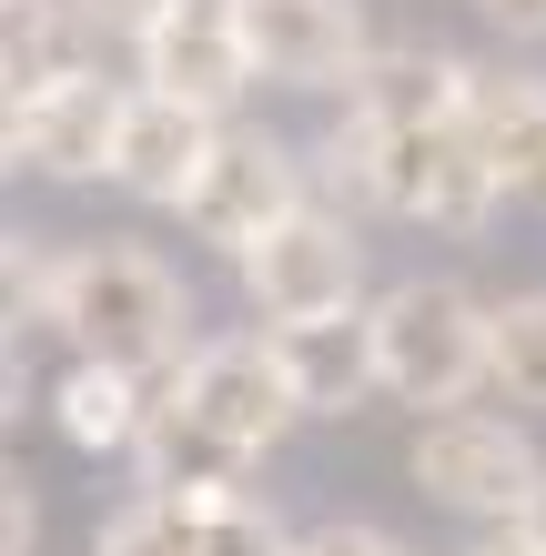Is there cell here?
Returning a JSON list of instances; mask_svg holds the SVG:
<instances>
[{"label":"cell","mask_w":546,"mask_h":556,"mask_svg":"<svg viewBox=\"0 0 546 556\" xmlns=\"http://www.w3.org/2000/svg\"><path fill=\"white\" fill-rule=\"evenodd\" d=\"M51 324H61L81 354H102V365H132V375L182 384L192 293H182V274L163 264V253H142V243H81V253H61Z\"/></svg>","instance_id":"obj_1"},{"label":"cell","mask_w":546,"mask_h":556,"mask_svg":"<svg viewBox=\"0 0 546 556\" xmlns=\"http://www.w3.org/2000/svg\"><path fill=\"white\" fill-rule=\"evenodd\" d=\"M374 365L384 395L405 405H466L475 384H496V304H475L456 274H415L395 293H374Z\"/></svg>","instance_id":"obj_2"},{"label":"cell","mask_w":546,"mask_h":556,"mask_svg":"<svg viewBox=\"0 0 546 556\" xmlns=\"http://www.w3.org/2000/svg\"><path fill=\"white\" fill-rule=\"evenodd\" d=\"M365 132H374V203L395 213V223L475 233V223L506 203L496 162H486V142H475L466 122H415V132H384V122H365Z\"/></svg>","instance_id":"obj_3"},{"label":"cell","mask_w":546,"mask_h":556,"mask_svg":"<svg viewBox=\"0 0 546 556\" xmlns=\"http://www.w3.org/2000/svg\"><path fill=\"white\" fill-rule=\"evenodd\" d=\"M536 476L546 466H536L526 425H506V415L445 405V415H426V435H415V485H426L435 506H456V516H506V527H517Z\"/></svg>","instance_id":"obj_4"},{"label":"cell","mask_w":546,"mask_h":556,"mask_svg":"<svg viewBox=\"0 0 546 556\" xmlns=\"http://www.w3.org/2000/svg\"><path fill=\"white\" fill-rule=\"evenodd\" d=\"M243 293L264 324H314V314H355L365 293V243L344 213H283L264 243L243 253Z\"/></svg>","instance_id":"obj_5"},{"label":"cell","mask_w":546,"mask_h":556,"mask_svg":"<svg viewBox=\"0 0 546 556\" xmlns=\"http://www.w3.org/2000/svg\"><path fill=\"white\" fill-rule=\"evenodd\" d=\"M173 213H182L203 243H223V253L243 264V253L264 243L283 213H304V162L283 152L274 132H223V142H213V162L192 173V192H182Z\"/></svg>","instance_id":"obj_6"},{"label":"cell","mask_w":546,"mask_h":556,"mask_svg":"<svg viewBox=\"0 0 546 556\" xmlns=\"http://www.w3.org/2000/svg\"><path fill=\"white\" fill-rule=\"evenodd\" d=\"M173 395L192 415H213L223 435H243L253 455L283 445V435H294V415H304V384H294V365H283L274 334H213V344H192Z\"/></svg>","instance_id":"obj_7"},{"label":"cell","mask_w":546,"mask_h":556,"mask_svg":"<svg viewBox=\"0 0 546 556\" xmlns=\"http://www.w3.org/2000/svg\"><path fill=\"white\" fill-rule=\"evenodd\" d=\"M122 112H132V91L91 81V72H51L11 91V162H30V173L51 182H112V152H122Z\"/></svg>","instance_id":"obj_8"},{"label":"cell","mask_w":546,"mask_h":556,"mask_svg":"<svg viewBox=\"0 0 546 556\" xmlns=\"http://www.w3.org/2000/svg\"><path fill=\"white\" fill-rule=\"evenodd\" d=\"M233 21L253 72L283 91H355V72L374 61L355 0H233Z\"/></svg>","instance_id":"obj_9"},{"label":"cell","mask_w":546,"mask_h":556,"mask_svg":"<svg viewBox=\"0 0 546 556\" xmlns=\"http://www.w3.org/2000/svg\"><path fill=\"white\" fill-rule=\"evenodd\" d=\"M142 81L152 91H182V102H203V112H233L253 81V51H243V21H233V0H173L163 21L142 30Z\"/></svg>","instance_id":"obj_10"},{"label":"cell","mask_w":546,"mask_h":556,"mask_svg":"<svg viewBox=\"0 0 546 556\" xmlns=\"http://www.w3.org/2000/svg\"><path fill=\"white\" fill-rule=\"evenodd\" d=\"M223 142V112L203 102H182V91H132V112H122V152H112V182L122 192H142V203H182L192 173L213 162Z\"/></svg>","instance_id":"obj_11"},{"label":"cell","mask_w":546,"mask_h":556,"mask_svg":"<svg viewBox=\"0 0 546 556\" xmlns=\"http://www.w3.org/2000/svg\"><path fill=\"white\" fill-rule=\"evenodd\" d=\"M283 365L304 384V415H355L365 395H384V365H374V324L365 314H314V324H274Z\"/></svg>","instance_id":"obj_12"},{"label":"cell","mask_w":546,"mask_h":556,"mask_svg":"<svg viewBox=\"0 0 546 556\" xmlns=\"http://www.w3.org/2000/svg\"><path fill=\"white\" fill-rule=\"evenodd\" d=\"M132 466H142V485H173V496H233L243 466H253V445L223 435L213 415H192L182 395H163L152 425H142V445H132Z\"/></svg>","instance_id":"obj_13"},{"label":"cell","mask_w":546,"mask_h":556,"mask_svg":"<svg viewBox=\"0 0 546 556\" xmlns=\"http://www.w3.org/2000/svg\"><path fill=\"white\" fill-rule=\"evenodd\" d=\"M466 132L486 142L496 182H506V203H536V213H546V81H517V72H475Z\"/></svg>","instance_id":"obj_14"},{"label":"cell","mask_w":546,"mask_h":556,"mask_svg":"<svg viewBox=\"0 0 546 556\" xmlns=\"http://www.w3.org/2000/svg\"><path fill=\"white\" fill-rule=\"evenodd\" d=\"M466 102H475V72L456 51H374L365 72H355V112L365 122H384V132H415V122H466Z\"/></svg>","instance_id":"obj_15"},{"label":"cell","mask_w":546,"mask_h":556,"mask_svg":"<svg viewBox=\"0 0 546 556\" xmlns=\"http://www.w3.org/2000/svg\"><path fill=\"white\" fill-rule=\"evenodd\" d=\"M163 395H173L163 375H132V365H102V354H81V365L61 375V395H51V405H61V435H72L81 455H132Z\"/></svg>","instance_id":"obj_16"},{"label":"cell","mask_w":546,"mask_h":556,"mask_svg":"<svg viewBox=\"0 0 546 556\" xmlns=\"http://www.w3.org/2000/svg\"><path fill=\"white\" fill-rule=\"evenodd\" d=\"M203 506H213V496H173V485H142V496L102 527V556H203Z\"/></svg>","instance_id":"obj_17"},{"label":"cell","mask_w":546,"mask_h":556,"mask_svg":"<svg viewBox=\"0 0 546 556\" xmlns=\"http://www.w3.org/2000/svg\"><path fill=\"white\" fill-rule=\"evenodd\" d=\"M496 395L546 415V293L496 304Z\"/></svg>","instance_id":"obj_18"},{"label":"cell","mask_w":546,"mask_h":556,"mask_svg":"<svg viewBox=\"0 0 546 556\" xmlns=\"http://www.w3.org/2000/svg\"><path fill=\"white\" fill-rule=\"evenodd\" d=\"M61 21H72V0H11V30H0V72H11V91L72 72V61H61Z\"/></svg>","instance_id":"obj_19"},{"label":"cell","mask_w":546,"mask_h":556,"mask_svg":"<svg viewBox=\"0 0 546 556\" xmlns=\"http://www.w3.org/2000/svg\"><path fill=\"white\" fill-rule=\"evenodd\" d=\"M203 556H304V536H283V516L233 485V496L203 506Z\"/></svg>","instance_id":"obj_20"},{"label":"cell","mask_w":546,"mask_h":556,"mask_svg":"<svg viewBox=\"0 0 546 556\" xmlns=\"http://www.w3.org/2000/svg\"><path fill=\"white\" fill-rule=\"evenodd\" d=\"M304 556H415L405 536H384V527H355V516H334V527H314Z\"/></svg>","instance_id":"obj_21"},{"label":"cell","mask_w":546,"mask_h":556,"mask_svg":"<svg viewBox=\"0 0 546 556\" xmlns=\"http://www.w3.org/2000/svg\"><path fill=\"white\" fill-rule=\"evenodd\" d=\"M163 11H173V0H72V21H81V30H122V41H142Z\"/></svg>","instance_id":"obj_22"},{"label":"cell","mask_w":546,"mask_h":556,"mask_svg":"<svg viewBox=\"0 0 546 556\" xmlns=\"http://www.w3.org/2000/svg\"><path fill=\"white\" fill-rule=\"evenodd\" d=\"M496 30H517V41H546V0H475Z\"/></svg>","instance_id":"obj_23"},{"label":"cell","mask_w":546,"mask_h":556,"mask_svg":"<svg viewBox=\"0 0 546 556\" xmlns=\"http://www.w3.org/2000/svg\"><path fill=\"white\" fill-rule=\"evenodd\" d=\"M30 536H41V516H30V496L11 485V506H0V546H11V556H30Z\"/></svg>","instance_id":"obj_24"},{"label":"cell","mask_w":546,"mask_h":556,"mask_svg":"<svg viewBox=\"0 0 546 556\" xmlns=\"http://www.w3.org/2000/svg\"><path fill=\"white\" fill-rule=\"evenodd\" d=\"M517 536H536V546H546V476H536V496L517 506Z\"/></svg>","instance_id":"obj_25"},{"label":"cell","mask_w":546,"mask_h":556,"mask_svg":"<svg viewBox=\"0 0 546 556\" xmlns=\"http://www.w3.org/2000/svg\"><path fill=\"white\" fill-rule=\"evenodd\" d=\"M475 556H546V546H536V536H517V527H506L496 546H475Z\"/></svg>","instance_id":"obj_26"}]
</instances>
